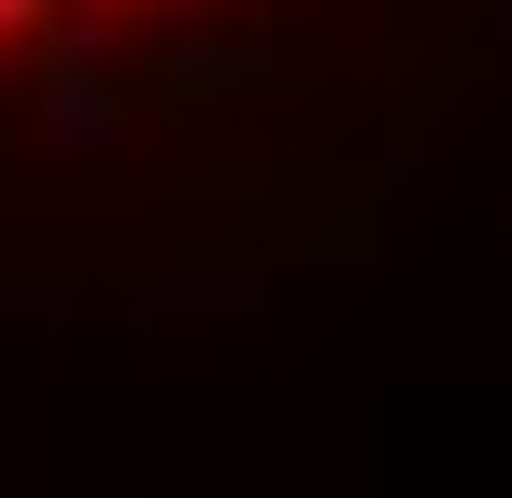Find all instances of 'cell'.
Returning a JSON list of instances; mask_svg holds the SVG:
<instances>
[{
  "mask_svg": "<svg viewBox=\"0 0 512 498\" xmlns=\"http://www.w3.org/2000/svg\"><path fill=\"white\" fill-rule=\"evenodd\" d=\"M43 143H72V157L114 143V86H100V72H57V86H43Z\"/></svg>",
  "mask_w": 512,
  "mask_h": 498,
  "instance_id": "1",
  "label": "cell"
},
{
  "mask_svg": "<svg viewBox=\"0 0 512 498\" xmlns=\"http://www.w3.org/2000/svg\"><path fill=\"white\" fill-rule=\"evenodd\" d=\"M57 29V0H0V43H43Z\"/></svg>",
  "mask_w": 512,
  "mask_h": 498,
  "instance_id": "2",
  "label": "cell"
},
{
  "mask_svg": "<svg viewBox=\"0 0 512 498\" xmlns=\"http://www.w3.org/2000/svg\"><path fill=\"white\" fill-rule=\"evenodd\" d=\"M57 15H86V29H114V15H128V0H57Z\"/></svg>",
  "mask_w": 512,
  "mask_h": 498,
  "instance_id": "3",
  "label": "cell"
}]
</instances>
